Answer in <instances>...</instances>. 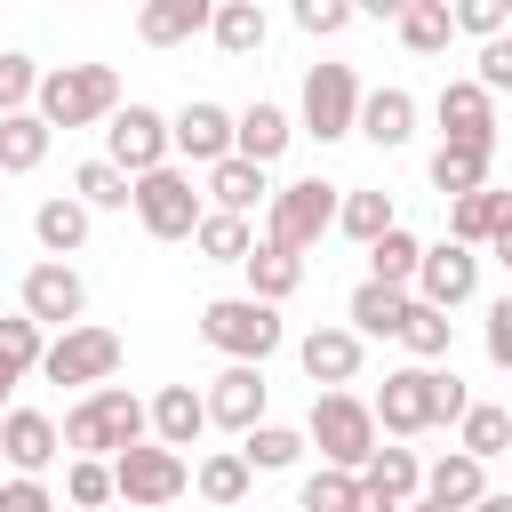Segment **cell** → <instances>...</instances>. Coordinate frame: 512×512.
I'll return each instance as SVG.
<instances>
[{
  "instance_id": "6da1fadb",
  "label": "cell",
  "mask_w": 512,
  "mask_h": 512,
  "mask_svg": "<svg viewBox=\"0 0 512 512\" xmlns=\"http://www.w3.org/2000/svg\"><path fill=\"white\" fill-rule=\"evenodd\" d=\"M464 408H472V392H464L456 376H440V368H392L384 392L368 400L376 440H384V432H392V440H416V432H432V424H456Z\"/></svg>"
},
{
  "instance_id": "7a4b0ae2",
  "label": "cell",
  "mask_w": 512,
  "mask_h": 512,
  "mask_svg": "<svg viewBox=\"0 0 512 512\" xmlns=\"http://www.w3.org/2000/svg\"><path fill=\"white\" fill-rule=\"evenodd\" d=\"M120 112V72L112 64H56V72H40V88H32V120L56 136V128H96V120H112Z\"/></svg>"
},
{
  "instance_id": "3957f363",
  "label": "cell",
  "mask_w": 512,
  "mask_h": 512,
  "mask_svg": "<svg viewBox=\"0 0 512 512\" xmlns=\"http://www.w3.org/2000/svg\"><path fill=\"white\" fill-rule=\"evenodd\" d=\"M64 448H80V456H96V464H112L120 448H136L144 440V400L128 392V384H96L72 416H64V432H56Z\"/></svg>"
},
{
  "instance_id": "277c9868",
  "label": "cell",
  "mask_w": 512,
  "mask_h": 512,
  "mask_svg": "<svg viewBox=\"0 0 512 512\" xmlns=\"http://www.w3.org/2000/svg\"><path fill=\"white\" fill-rule=\"evenodd\" d=\"M200 336L224 352V360H240V368H264L272 352H280V312L272 304H256V296H216V304H200Z\"/></svg>"
},
{
  "instance_id": "5b68a950",
  "label": "cell",
  "mask_w": 512,
  "mask_h": 512,
  "mask_svg": "<svg viewBox=\"0 0 512 512\" xmlns=\"http://www.w3.org/2000/svg\"><path fill=\"white\" fill-rule=\"evenodd\" d=\"M304 440L320 448L328 472H360V464L376 456V416H368L360 392H320L312 416H304Z\"/></svg>"
},
{
  "instance_id": "8992f818",
  "label": "cell",
  "mask_w": 512,
  "mask_h": 512,
  "mask_svg": "<svg viewBox=\"0 0 512 512\" xmlns=\"http://www.w3.org/2000/svg\"><path fill=\"white\" fill-rule=\"evenodd\" d=\"M328 224H336V184H320V176H296V184H280V192H272L264 248H288V256H304V248H312Z\"/></svg>"
},
{
  "instance_id": "52a82bcc",
  "label": "cell",
  "mask_w": 512,
  "mask_h": 512,
  "mask_svg": "<svg viewBox=\"0 0 512 512\" xmlns=\"http://www.w3.org/2000/svg\"><path fill=\"white\" fill-rule=\"evenodd\" d=\"M128 208L144 216L152 240H192V224H200V192H192V176H184L176 160L152 168V176H136V184H128Z\"/></svg>"
},
{
  "instance_id": "ba28073f",
  "label": "cell",
  "mask_w": 512,
  "mask_h": 512,
  "mask_svg": "<svg viewBox=\"0 0 512 512\" xmlns=\"http://www.w3.org/2000/svg\"><path fill=\"white\" fill-rule=\"evenodd\" d=\"M184 488H192V464H184L176 448L136 440V448L112 456V496H128V504H176Z\"/></svg>"
},
{
  "instance_id": "9c48e42d",
  "label": "cell",
  "mask_w": 512,
  "mask_h": 512,
  "mask_svg": "<svg viewBox=\"0 0 512 512\" xmlns=\"http://www.w3.org/2000/svg\"><path fill=\"white\" fill-rule=\"evenodd\" d=\"M104 160H112L128 184L152 176V168H168V120H160L152 104H120L112 128H104Z\"/></svg>"
},
{
  "instance_id": "30bf717a",
  "label": "cell",
  "mask_w": 512,
  "mask_h": 512,
  "mask_svg": "<svg viewBox=\"0 0 512 512\" xmlns=\"http://www.w3.org/2000/svg\"><path fill=\"white\" fill-rule=\"evenodd\" d=\"M112 368H120V336H112V328H88V320L64 328V336L40 352V376H48V384H88V392H96Z\"/></svg>"
},
{
  "instance_id": "8fae6325",
  "label": "cell",
  "mask_w": 512,
  "mask_h": 512,
  "mask_svg": "<svg viewBox=\"0 0 512 512\" xmlns=\"http://www.w3.org/2000/svg\"><path fill=\"white\" fill-rule=\"evenodd\" d=\"M416 304L424 312H456L472 288H480V256L472 248H456V240H432V248H416Z\"/></svg>"
},
{
  "instance_id": "7c38bea8",
  "label": "cell",
  "mask_w": 512,
  "mask_h": 512,
  "mask_svg": "<svg viewBox=\"0 0 512 512\" xmlns=\"http://www.w3.org/2000/svg\"><path fill=\"white\" fill-rule=\"evenodd\" d=\"M352 112H360L352 64H312V72H304V136L336 144V136H352Z\"/></svg>"
},
{
  "instance_id": "4fadbf2b",
  "label": "cell",
  "mask_w": 512,
  "mask_h": 512,
  "mask_svg": "<svg viewBox=\"0 0 512 512\" xmlns=\"http://www.w3.org/2000/svg\"><path fill=\"white\" fill-rule=\"evenodd\" d=\"M448 240L456 248H496V256H512V192H496V184H480V192H464V200H448Z\"/></svg>"
},
{
  "instance_id": "5bb4252c",
  "label": "cell",
  "mask_w": 512,
  "mask_h": 512,
  "mask_svg": "<svg viewBox=\"0 0 512 512\" xmlns=\"http://www.w3.org/2000/svg\"><path fill=\"white\" fill-rule=\"evenodd\" d=\"M88 312V280L72 264H32L24 272V320L32 328H80Z\"/></svg>"
},
{
  "instance_id": "9a60e30c",
  "label": "cell",
  "mask_w": 512,
  "mask_h": 512,
  "mask_svg": "<svg viewBox=\"0 0 512 512\" xmlns=\"http://www.w3.org/2000/svg\"><path fill=\"white\" fill-rule=\"evenodd\" d=\"M168 152H184V160L216 168V160L232 152V112H224V104H208V96H192V104L168 120Z\"/></svg>"
},
{
  "instance_id": "2e32d148",
  "label": "cell",
  "mask_w": 512,
  "mask_h": 512,
  "mask_svg": "<svg viewBox=\"0 0 512 512\" xmlns=\"http://www.w3.org/2000/svg\"><path fill=\"white\" fill-rule=\"evenodd\" d=\"M264 392H272V384H264V368H240V360H232V368L200 392V408H208V424L248 432V424H264Z\"/></svg>"
},
{
  "instance_id": "e0dca14e",
  "label": "cell",
  "mask_w": 512,
  "mask_h": 512,
  "mask_svg": "<svg viewBox=\"0 0 512 512\" xmlns=\"http://www.w3.org/2000/svg\"><path fill=\"white\" fill-rule=\"evenodd\" d=\"M0 456L16 464V480H40V472L64 456V440H56V424H48L40 408H8V416H0Z\"/></svg>"
},
{
  "instance_id": "ac0fdd59",
  "label": "cell",
  "mask_w": 512,
  "mask_h": 512,
  "mask_svg": "<svg viewBox=\"0 0 512 512\" xmlns=\"http://www.w3.org/2000/svg\"><path fill=\"white\" fill-rule=\"evenodd\" d=\"M144 432H152V448H192L200 432H208V408H200V392L192 384H160L152 392V408H144Z\"/></svg>"
},
{
  "instance_id": "d6986e66",
  "label": "cell",
  "mask_w": 512,
  "mask_h": 512,
  "mask_svg": "<svg viewBox=\"0 0 512 512\" xmlns=\"http://www.w3.org/2000/svg\"><path fill=\"white\" fill-rule=\"evenodd\" d=\"M440 128H448V144H472V152H496V104L472 88V80H448L440 88Z\"/></svg>"
},
{
  "instance_id": "ffe728a7",
  "label": "cell",
  "mask_w": 512,
  "mask_h": 512,
  "mask_svg": "<svg viewBox=\"0 0 512 512\" xmlns=\"http://www.w3.org/2000/svg\"><path fill=\"white\" fill-rule=\"evenodd\" d=\"M352 128H360L368 144H384V152H400V144L416 136V96H408V88H376V96H360V112H352Z\"/></svg>"
},
{
  "instance_id": "44dd1931",
  "label": "cell",
  "mask_w": 512,
  "mask_h": 512,
  "mask_svg": "<svg viewBox=\"0 0 512 512\" xmlns=\"http://www.w3.org/2000/svg\"><path fill=\"white\" fill-rule=\"evenodd\" d=\"M288 112L280 104H248L240 120H232V160H248V168H272L280 152H288Z\"/></svg>"
},
{
  "instance_id": "7402d4cb",
  "label": "cell",
  "mask_w": 512,
  "mask_h": 512,
  "mask_svg": "<svg viewBox=\"0 0 512 512\" xmlns=\"http://www.w3.org/2000/svg\"><path fill=\"white\" fill-rule=\"evenodd\" d=\"M296 360H304V376H312V384H328V392H336V384H352V376H360V336H352V328H312V336L296 344Z\"/></svg>"
},
{
  "instance_id": "603a6c76",
  "label": "cell",
  "mask_w": 512,
  "mask_h": 512,
  "mask_svg": "<svg viewBox=\"0 0 512 512\" xmlns=\"http://www.w3.org/2000/svg\"><path fill=\"white\" fill-rule=\"evenodd\" d=\"M240 272H248V296H256V304H272V312H280V304L304 288V256H288V248H264V240L240 256Z\"/></svg>"
},
{
  "instance_id": "cb8c5ba5",
  "label": "cell",
  "mask_w": 512,
  "mask_h": 512,
  "mask_svg": "<svg viewBox=\"0 0 512 512\" xmlns=\"http://www.w3.org/2000/svg\"><path fill=\"white\" fill-rule=\"evenodd\" d=\"M416 496H432V504L464 512V504H480V496H488V464H472V456H440V464H424Z\"/></svg>"
},
{
  "instance_id": "d4e9b609",
  "label": "cell",
  "mask_w": 512,
  "mask_h": 512,
  "mask_svg": "<svg viewBox=\"0 0 512 512\" xmlns=\"http://www.w3.org/2000/svg\"><path fill=\"white\" fill-rule=\"evenodd\" d=\"M232 456L248 464V480H256V472H288V464L304 456V432H296V424H272V416H264V424H248V432H240V448H232Z\"/></svg>"
},
{
  "instance_id": "484cf974",
  "label": "cell",
  "mask_w": 512,
  "mask_h": 512,
  "mask_svg": "<svg viewBox=\"0 0 512 512\" xmlns=\"http://www.w3.org/2000/svg\"><path fill=\"white\" fill-rule=\"evenodd\" d=\"M192 32H208V0H152V8L136 16V40H144V48H176V40H192Z\"/></svg>"
},
{
  "instance_id": "4316f807",
  "label": "cell",
  "mask_w": 512,
  "mask_h": 512,
  "mask_svg": "<svg viewBox=\"0 0 512 512\" xmlns=\"http://www.w3.org/2000/svg\"><path fill=\"white\" fill-rule=\"evenodd\" d=\"M208 200H216V216H248L256 200H272V184H264V168H248V160H216L208 168Z\"/></svg>"
},
{
  "instance_id": "83f0119b",
  "label": "cell",
  "mask_w": 512,
  "mask_h": 512,
  "mask_svg": "<svg viewBox=\"0 0 512 512\" xmlns=\"http://www.w3.org/2000/svg\"><path fill=\"white\" fill-rule=\"evenodd\" d=\"M32 240L48 248V264H64V256L88 240V208H80L72 192H64V200H40V208H32Z\"/></svg>"
},
{
  "instance_id": "f1b7e54d",
  "label": "cell",
  "mask_w": 512,
  "mask_h": 512,
  "mask_svg": "<svg viewBox=\"0 0 512 512\" xmlns=\"http://www.w3.org/2000/svg\"><path fill=\"white\" fill-rule=\"evenodd\" d=\"M352 480H360L368 496H384V504H408V496H416V480H424V464H416V448H376Z\"/></svg>"
},
{
  "instance_id": "f546056e",
  "label": "cell",
  "mask_w": 512,
  "mask_h": 512,
  "mask_svg": "<svg viewBox=\"0 0 512 512\" xmlns=\"http://www.w3.org/2000/svg\"><path fill=\"white\" fill-rule=\"evenodd\" d=\"M208 32H216V48H224V56H256L272 24H264V8H256V0H216V8H208Z\"/></svg>"
},
{
  "instance_id": "4dcf8cb0",
  "label": "cell",
  "mask_w": 512,
  "mask_h": 512,
  "mask_svg": "<svg viewBox=\"0 0 512 512\" xmlns=\"http://www.w3.org/2000/svg\"><path fill=\"white\" fill-rule=\"evenodd\" d=\"M448 40H456L448 0H400V48H408V56H440Z\"/></svg>"
},
{
  "instance_id": "1f68e13d",
  "label": "cell",
  "mask_w": 512,
  "mask_h": 512,
  "mask_svg": "<svg viewBox=\"0 0 512 512\" xmlns=\"http://www.w3.org/2000/svg\"><path fill=\"white\" fill-rule=\"evenodd\" d=\"M488 160H496V152H472V144H440V152H432V192H448V200L480 192V184H488Z\"/></svg>"
},
{
  "instance_id": "d6a6232c",
  "label": "cell",
  "mask_w": 512,
  "mask_h": 512,
  "mask_svg": "<svg viewBox=\"0 0 512 512\" xmlns=\"http://www.w3.org/2000/svg\"><path fill=\"white\" fill-rule=\"evenodd\" d=\"M192 248H200L208 264H240V256L256 248V232H248V216H216V208H200V224H192Z\"/></svg>"
},
{
  "instance_id": "836d02e7",
  "label": "cell",
  "mask_w": 512,
  "mask_h": 512,
  "mask_svg": "<svg viewBox=\"0 0 512 512\" xmlns=\"http://www.w3.org/2000/svg\"><path fill=\"white\" fill-rule=\"evenodd\" d=\"M416 248H424V240L392 224L384 240H368V280H376V288H400V296H408V280H416Z\"/></svg>"
},
{
  "instance_id": "e575fe53",
  "label": "cell",
  "mask_w": 512,
  "mask_h": 512,
  "mask_svg": "<svg viewBox=\"0 0 512 512\" xmlns=\"http://www.w3.org/2000/svg\"><path fill=\"white\" fill-rule=\"evenodd\" d=\"M400 344L416 352V368H432V360H448V344H456V320H448V312H424V304L408 296V312H400Z\"/></svg>"
},
{
  "instance_id": "d590c367",
  "label": "cell",
  "mask_w": 512,
  "mask_h": 512,
  "mask_svg": "<svg viewBox=\"0 0 512 512\" xmlns=\"http://www.w3.org/2000/svg\"><path fill=\"white\" fill-rule=\"evenodd\" d=\"M40 160H48V128L32 112H8L0 120V176H32Z\"/></svg>"
},
{
  "instance_id": "8d00e7d4",
  "label": "cell",
  "mask_w": 512,
  "mask_h": 512,
  "mask_svg": "<svg viewBox=\"0 0 512 512\" xmlns=\"http://www.w3.org/2000/svg\"><path fill=\"white\" fill-rule=\"evenodd\" d=\"M336 224L368 248V240H384L400 216H392V192H336Z\"/></svg>"
},
{
  "instance_id": "74e56055",
  "label": "cell",
  "mask_w": 512,
  "mask_h": 512,
  "mask_svg": "<svg viewBox=\"0 0 512 512\" xmlns=\"http://www.w3.org/2000/svg\"><path fill=\"white\" fill-rule=\"evenodd\" d=\"M400 312H408L400 288H376V280L352 288V336H400Z\"/></svg>"
},
{
  "instance_id": "f35d334b",
  "label": "cell",
  "mask_w": 512,
  "mask_h": 512,
  "mask_svg": "<svg viewBox=\"0 0 512 512\" xmlns=\"http://www.w3.org/2000/svg\"><path fill=\"white\" fill-rule=\"evenodd\" d=\"M456 424H464L456 456H472V464H496V456L512 448V416H504V408H464Z\"/></svg>"
},
{
  "instance_id": "ab89813d",
  "label": "cell",
  "mask_w": 512,
  "mask_h": 512,
  "mask_svg": "<svg viewBox=\"0 0 512 512\" xmlns=\"http://www.w3.org/2000/svg\"><path fill=\"white\" fill-rule=\"evenodd\" d=\"M192 488H200L208 504H224V512H232V504L248 496V464H240L232 448H216V456H200V464H192Z\"/></svg>"
},
{
  "instance_id": "60d3db41",
  "label": "cell",
  "mask_w": 512,
  "mask_h": 512,
  "mask_svg": "<svg viewBox=\"0 0 512 512\" xmlns=\"http://www.w3.org/2000/svg\"><path fill=\"white\" fill-rule=\"evenodd\" d=\"M72 200H80V208H128V176H120L112 160H80V168H72Z\"/></svg>"
},
{
  "instance_id": "b9f144b4",
  "label": "cell",
  "mask_w": 512,
  "mask_h": 512,
  "mask_svg": "<svg viewBox=\"0 0 512 512\" xmlns=\"http://www.w3.org/2000/svg\"><path fill=\"white\" fill-rule=\"evenodd\" d=\"M64 504H72V512H104V504H112V464L72 456V472H64Z\"/></svg>"
},
{
  "instance_id": "7bdbcfd3",
  "label": "cell",
  "mask_w": 512,
  "mask_h": 512,
  "mask_svg": "<svg viewBox=\"0 0 512 512\" xmlns=\"http://www.w3.org/2000/svg\"><path fill=\"white\" fill-rule=\"evenodd\" d=\"M352 496H360V480L352 472H304V488H296V512H352Z\"/></svg>"
},
{
  "instance_id": "ee69618b",
  "label": "cell",
  "mask_w": 512,
  "mask_h": 512,
  "mask_svg": "<svg viewBox=\"0 0 512 512\" xmlns=\"http://www.w3.org/2000/svg\"><path fill=\"white\" fill-rule=\"evenodd\" d=\"M40 352H48V336H40L24 312H8V320H0V368H8V376H32Z\"/></svg>"
},
{
  "instance_id": "f6af8a7d",
  "label": "cell",
  "mask_w": 512,
  "mask_h": 512,
  "mask_svg": "<svg viewBox=\"0 0 512 512\" xmlns=\"http://www.w3.org/2000/svg\"><path fill=\"white\" fill-rule=\"evenodd\" d=\"M32 88H40V64L24 48H0V120L8 112H32Z\"/></svg>"
},
{
  "instance_id": "bcb514c9",
  "label": "cell",
  "mask_w": 512,
  "mask_h": 512,
  "mask_svg": "<svg viewBox=\"0 0 512 512\" xmlns=\"http://www.w3.org/2000/svg\"><path fill=\"white\" fill-rule=\"evenodd\" d=\"M448 24H456V32H480V40H504L512 8H504V0H464V8H448Z\"/></svg>"
},
{
  "instance_id": "7dc6e473",
  "label": "cell",
  "mask_w": 512,
  "mask_h": 512,
  "mask_svg": "<svg viewBox=\"0 0 512 512\" xmlns=\"http://www.w3.org/2000/svg\"><path fill=\"white\" fill-rule=\"evenodd\" d=\"M472 88H480L488 104L512 88V40H488V48H480V80H472Z\"/></svg>"
},
{
  "instance_id": "c3c4849f",
  "label": "cell",
  "mask_w": 512,
  "mask_h": 512,
  "mask_svg": "<svg viewBox=\"0 0 512 512\" xmlns=\"http://www.w3.org/2000/svg\"><path fill=\"white\" fill-rule=\"evenodd\" d=\"M296 24H304L312 40H328V32L352 24V8H344V0H296Z\"/></svg>"
},
{
  "instance_id": "681fc988",
  "label": "cell",
  "mask_w": 512,
  "mask_h": 512,
  "mask_svg": "<svg viewBox=\"0 0 512 512\" xmlns=\"http://www.w3.org/2000/svg\"><path fill=\"white\" fill-rule=\"evenodd\" d=\"M0 512H56V496H48L40 480H8V488H0Z\"/></svg>"
},
{
  "instance_id": "f907efd6",
  "label": "cell",
  "mask_w": 512,
  "mask_h": 512,
  "mask_svg": "<svg viewBox=\"0 0 512 512\" xmlns=\"http://www.w3.org/2000/svg\"><path fill=\"white\" fill-rule=\"evenodd\" d=\"M488 360H496V368H512V304H496V312H488Z\"/></svg>"
},
{
  "instance_id": "816d5d0a",
  "label": "cell",
  "mask_w": 512,
  "mask_h": 512,
  "mask_svg": "<svg viewBox=\"0 0 512 512\" xmlns=\"http://www.w3.org/2000/svg\"><path fill=\"white\" fill-rule=\"evenodd\" d=\"M352 512H400V504H384V496H368V488H360V496H352Z\"/></svg>"
},
{
  "instance_id": "f5cc1de1",
  "label": "cell",
  "mask_w": 512,
  "mask_h": 512,
  "mask_svg": "<svg viewBox=\"0 0 512 512\" xmlns=\"http://www.w3.org/2000/svg\"><path fill=\"white\" fill-rule=\"evenodd\" d=\"M464 512H512V496H496V488H488V496H480V504H464Z\"/></svg>"
},
{
  "instance_id": "db71d44e",
  "label": "cell",
  "mask_w": 512,
  "mask_h": 512,
  "mask_svg": "<svg viewBox=\"0 0 512 512\" xmlns=\"http://www.w3.org/2000/svg\"><path fill=\"white\" fill-rule=\"evenodd\" d=\"M400 512H448V504H432V496H408V504H400Z\"/></svg>"
},
{
  "instance_id": "11a10c76",
  "label": "cell",
  "mask_w": 512,
  "mask_h": 512,
  "mask_svg": "<svg viewBox=\"0 0 512 512\" xmlns=\"http://www.w3.org/2000/svg\"><path fill=\"white\" fill-rule=\"evenodd\" d=\"M8 392H16V376H8V368H0V416H8Z\"/></svg>"
}]
</instances>
